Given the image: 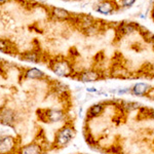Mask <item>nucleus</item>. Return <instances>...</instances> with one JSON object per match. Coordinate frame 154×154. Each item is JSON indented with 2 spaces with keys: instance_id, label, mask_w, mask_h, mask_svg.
Here are the masks:
<instances>
[{
  "instance_id": "nucleus-15",
  "label": "nucleus",
  "mask_w": 154,
  "mask_h": 154,
  "mask_svg": "<svg viewBox=\"0 0 154 154\" xmlns=\"http://www.w3.org/2000/svg\"><path fill=\"white\" fill-rule=\"evenodd\" d=\"M14 48L11 44V42L9 40H6V39H1L0 38V51L5 54H12L14 53Z\"/></svg>"
},
{
  "instance_id": "nucleus-3",
  "label": "nucleus",
  "mask_w": 154,
  "mask_h": 154,
  "mask_svg": "<svg viewBox=\"0 0 154 154\" xmlns=\"http://www.w3.org/2000/svg\"><path fill=\"white\" fill-rule=\"evenodd\" d=\"M39 120L45 123H57L65 120L66 112L63 109L59 108H48V109H39L37 111Z\"/></svg>"
},
{
  "instance_id": "nucleus-21",
  "label": "nucleus",
  "mask_w": 154,
  "mask_h": 154,
  "mask_svg": "<svg viewBox=\"0 0 154 154\" xmlns=\"http://www.w3.org/2000/svg\"><path fill=\"white\" fill-rule=\"evenodd\" d=\"M7 1H8V0H0V5H1V4H4V3H6Z\"/></svg>"
},
{
  "instance_id": "nucleus-9",
  "label": "nucleus",
  "mask_w": 154,
  "mask_h": 154,
  "mask_svg": "<svg viewBox=\"0 0 154 154\" xmlns=\"http://www.w3.org/2000/svg\"><path fill=\"white\" fill-rule=\"evenodd\" d=\"M51 16L57 21L67 22L73 20V14H71L70 11L65 8H62V7H51Z\"/></svg>"
},
{
  "instance_id": "nucleus-17",
  "label": "nucleus",
  "mask_w": 154,
  "mask_h": 154,
  "mask_svg": "<svg viewBox=\"0 0 154 154\" xmlns=\"http://www.w3.org/2000/svg\"><path fill=\"white\" fill-rule=\"evenodd\" d=\"M136 1L137 0H120L119 4H120V6L125 7V8H130L136 3Z\"/></svg>"
},
{
  "instance_id": "nucleus-2",
  "label": "nucleus",
  "mask_w": 154,
  "mask_h": 154,
  "mask_svg": "<svg viewBox=\"0 0 154 154\" xmlns=\"http://www.w3.org/2000/svg\"><path fill=\"white\" fill-rule=\"evenodd\" d=\"M49 69L59 77H73L75 74L73 64L67 58H56L49 62Z\"/></svg>"
},
{
  "instance_id": "nucleus-12",
  "label": "nucleus",
  "mask_w": 154,
  "mask_h": 154,
  "mask_svg": "<svg viewBox=\"0 0 154 154\" xmlns=\"http://www.w3.org/2000/svg\"><path fill=\"white\" fill-rule=\"evenodd\" d=\"M105 111V104L104 103H96L93 104L88 109V117L89 118H97L101 116Z\"/></svg>"
},
{
  "instance_id": "nucleus-25",
  "label": "nucleus",
  "mask_w": 154,
  "mask_h": 154,
  "mask_svg": "<svg viewBox=\"0 0 154 154\" xmlns=\"http://www.w3.org/2000/svg\"><path fill=\"white\" fill-rule=\"evenodd\" d=\"M61 1H65V2H67V1H70V0H61Z\"/></svg>"
},
{
  "instance_id": "nucleus-18",
  "label": "nucleus",
  "mask_w": 154,
  "mask_h": 154,
  "mask_svg": "<svg viewBox=\"0 0 154 154\" xmlns=\"http://www.w3.org/2000/svg\"><path fill=\"white\" fill-rule=\"evenodd\" d=\"M113 93L117 94V95H126V94L131 93V88H118L116 91H114Z\"/></svg>"
},
{
  "instance_id": "nucleus-13",
  "label": "nucleus",
  "mask_w": 154,
  "mask_h": 154,
  "mask_svg": "<svg viewBox=\"0 0 154 154\" xmlns=\"http://www.w3.org/2000/svg\"><path fill=\"white\" fill-rule=\"evenodd\" d=\"M110 74H111V77L118 78V79H126L131 77V72L128 71V69H125L122 65H118L112 68Z\"/></svg>"
},
{
  "instance_id": "nucleus-26",
  "label": "nucleus",
  "mask_w": 154,
  "mask_h": 154,
  "mask_svg": "<svg viewBox=\"0 0 154 154\" xmlns=\"http://www.w3.org/2000/svg\"><path fill=\"white\" fill-rule=\"evenodd\" d=\"M153 51H154V43H153Z\"/></svg>"
},
{
  "instance_id": "nucleus-4",
  "label": "nucleus",
  "mask_w": 154,
  "mask_h": 154,
  "mask_svg": "<svg viewBox=\"0 0 154 154\" xmlns=\"http://www.w3.org/2000/svg\"><path fill=\"white\" fill-rule=\"evenodd\" d=\"M72 78H75L76 80L80 81V82L89 83V82H96L101 79L104 78V75L97 69H88V70H83L75 72Z\"/></svg>"
},
{
  "instance_id": "nucleus-22",
  "label": "nucleus",
  "mask_w": 154,
  "mask_h": 154,
  "mask_svg": "<svg viewBox=\"0 0 154 154\" xmlns=\"http://www.w3.org/2000/svg\"><path fill=\"white\" fill-rule=\"evenodd\" d=\"M3 63H4L3 59H2V58H0V67H1V66H3Z\"/></svg>"
},
{
  "instance_id": "nucleus-8",
  "label": "nucleus",
  "mask_w": 154,
  "mask_h": 154,
  "mask_svg": "<svg viewBox=\"0 0 154 154\" xmlns=\"http://www.w3.org/2000/svg\"><path fill=\"white\" fill-rule=\"evenodd\" d=\"M116 4L114 3L113 0H103L99 2L95 7V11L98 14H104V16H110L115 11Z\"/></svg>"
},
{
  "instance_id": "nucleus-11",
  "label": "nucleus",
  "mask_w": 154,
  "mask_h": 154,
  "mask_svg": "<svg viewBox=\"0 0 154 154\" xmlns=\"http://www.w3.org/2000/svg\"><path fill=\"white\" fill-rule=\"evenodd\" d=\"M17 154H43V147L36 142L20 146Z\"/></svg>"
},
{
  "instance_id": "nucleus-27",
  "label": "nucleus",
  "mask_w": 154,
  "mask_h": 154,
  "mask_svg": "<svg viewBox=\"0 0 154 154\" xmlns=\"http://www.w3.org/2000/svg\"><path fill=\"white\" fill-rule=\"evenodd\" d=\"M0 109H1V107H0Z\"/></svg>"
},
{
  "instance_id": "nucleus-23",
  "label": "nucleus",
  "mask_w": 154,
  "mask_h": 154,
  "mask_svg": "<svg viewBox=\"0 0 154 154\" xmlns=\"http://www.w3.org/2000/svg\"><path fill=\"white\" fill-rule=\"evenodd\" d=\"M151 17H152V20H153V22H154V8L152 9V12H151Z\"/></svg>"
},
{
  "instance_id": "nucleus-5",
  "label": "nucleus",
  "mask_w": 154,
  "mask_h": 154,
  "mask_svg": "<svg viewBox=\"0 0 154 154\" xmlns=\"http://www.w3.org/2000/svg\"><path fill=\"white\" fill-rule=\"evenodd\" d=\"M20 146L17 143V138L12 136L0 137V154H14L18 152Z\"/></svg>"
},
{
  "instance_id": "nucleus-24",
  "label": "nucleus",
  "mask_w": 154,
  "mask_h": 154,
  "mask_svg": "<svg viewBox=\"0 0 154 154\" xmlns=\"http://www.w3.org/2000/svg\"><path fill=\"white\" fill-rule=\"evenodd\" d=\"M140 18H142V19H145V18H146V16H144V14H141V16H140Z\"/></svg>"
},
{
  "instance_id": "nucleus-14",
  "label": "nucleus",
  "mask_w": 154,
  "mask_h": 154,
  "mask_svg": "<svg viewBox=\"0 0 154 154\" xmlns=\"http://www.w3.org/2000/svg\"><path fill=\"white\" fill-rule=\"evenodd\" d=\"M20 59L24 62H28V63H38L40 61V54H39L37 51H25V53L21 54L20 56Z\"/></svg>"
},
{
  "instance_id": "nucleus-7",
  "label": "nucleus",
  "mask_w": 154,
  "mask_h": 154,
  "mask_svg": "<svg viewBox=\"0 0 154 154\" xmlns=\"http://www.w3.org/2000/svg\"><path fill=\"white\" fill-rule=\"evenodd\" d=\"M23 77L28 80H43L44 78L48 77V75L41 69L36 68V67H29V68L24 69Z\"/></svg>"
},
{
  "instance_id": "nucleus-10",
  "label": "nucleus",
  "mask_w": 154,
  "mask_h": 154,
  "mask_svg": "<svg viewBox=\"0 0 154 154\" xmlns=\"http://www.w3.org/2000/svg\"><path fill=\"white\" fill-rule=\"evenodd\" d=\"M152 86L146 82H137L131 88V95L135 97H147Z\"/></svg>"
},
{
  "instance_id": "nucleus-1",
  "label": "nucleus",
  "mask_w": 154,
  "mask_h": 154,
  "mask_svg": "<svg viewBox=\"0 0 154 154\" xmlns=\"http://www.w3.org/2000/svg\"><path fill=\"white\" fill-rule=\"evenodd\" d=\"M76 136V130L73 125L70 122H66L62 128H60L54 134V148H64L69 145Z\"/></svg>"
},
{
  "instance_id": "nucleus-19",
  "label": "nucleus",
  "mask_w": 154,
  "mask_h": 154,
  "mask_svg": "<svg viewBox=\"0 0 154 154\" xmlns=\"http://www.w3.org/2000/svg\"><path fill=\"white\" fill-rule=\"evenodd\" d=\"M86 91H88V93H91V94H96V93H98V88H86Z\"/></svg>"
},
{
  "instance_id": "nucleus-6",
  "label": "nucleus",
  "mask_w": 154,
  "mask_h": 154,
  "mask_svg": "<svg viewBox=\"0 0 154 154\" xmlns=\"http://www.w3.org/2000/svg\"><path fill=\"white\" fill-rule=\"evenodd\" d=\"M17 121V114L14 109L3 106L0 109V123L6 126H14Z\"/></svg>"
},
{
  "instance_id": "nucleus-20",
  "label": "nucleus",
  "mask_w": 154,
  "mask_h": 154,
  "mask_svg": "<svg viewBox=\"0 0 154 154\" xmlns=\"http://www.w3.org/2000/svg\"><path fill=\"white\" fill-rule=\"evenodd\" d=\"M148 116L151 119H154V109H149V110H148Z\"/></svg>"
},
{
  "instance_id": "nucleus-16",
  "label": "nucleus",
  "mask_w": 154,
  "mask_h": 154,
  "mask_svg": "<svg viewBox=\"0 0 154 154\" xmlns=\"http://www.w3.org/2000/svg\"><path fill=\"white\" fill-rule=\"evenodd\" d=\"M122 104V108L128 111H133L141 108V104L138 103V102H123Z\"/></svg>"
}]
</instances>
